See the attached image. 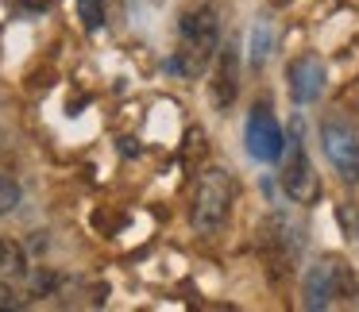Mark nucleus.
<instances>
[{
    "mask_svg": "<svg viewBox=\"0 0 359 312\" xmlns=\"http://www.w3.org/2000/svg\"><path fill=\"white\" fill-rule=\"evenodd\" d=\"M78 16L89 31H101L104 27V0H78Z\"/></svg>",
    "mask_w": 359,
    "mask_h": 312,
    "instance_id": "11",
    "label": "nucleus"
},
{
    "mask_svg": "<svg viewBox=\"0 0 359 312\" xmlns=\"http://www.w3.org/2000/svg\"><path fill=\"white\" fill-rule=\"evenodd\" d=\"M325 66H320V58L305 55L297 58V62H290V93H294L297 104H313L320 93H325Z\"/></svg>",
    "mask_w": 359,
    "mask_h": 312,
    "instance_id": "7",
    "label": "nucleus"
},
{
    "mask_svg": "<svg viewBox=\"0 0 359 312\" xmlns=\"http://www.w3.org/2000/svg\"><path fill=\"white\" fill-rule=\"evenodd\" d=\"M320 139H325V150H328L336 170L344 178H355L359 173V135L344 120H325L320 124Z\"/></svg>",
    "mask_w": 359,
    "mask_h": 312,
    "instance_id": "4",
    "label": "nucleus"
},
{
    "mask_svg": "<svg viewBox=\"0 0 359 312\" xmlns=\"http://www.w3.org/2000/svg\"><path fill=\"white\" fill-rule=\"evenodd\" d=\"M236 70H240V55H236V43H228L224 50H220L217 58V70H212V101H217V108H232L236 104Z\"/></svg>",
    "mask_w": 359,
    "mask_h": 312,
    "instance_id": "8",
    "label": "nucleus"
},
{
    "mask_svg": "<svg viewBox=\"0 0 359 312\" xmlns=\"http://www.w3.org/2000/svg\"><path fill=\"white\" fill-rule=\"evenodd\" d=\"M0 216H4V208H0Z\"/></svg>",
    "mask_w": 359,
    "mask_h": 312,
    "instance_id": "13",
    "label": "nucleus"
},
{
    "mask_svg": "<svg viewBox=\"0 0 359 312\" xmlns=\"http://www.w3.org/2000/svg\"><path fill=\"white\" fill-rule=\"evenodd\" d=\"M348 281L340 262H317L305 270V309L320 312L340 297V285Z\"/></svg>",
    "mask_w": 359,
    "mask_h": 312,
    "instance_id": "5",
    "label": "nucleus"
},
{
    "mask_svg": "<svg viewBox=\"0 0 359 312\" xmlns=\"http://www.w3.org/2000/svg\"><path fill=\"white\" fill-rule=\"evenodd\" d=\"M271 47H274V31H271V20H255L251 27V66H263L271 58Z\"/></svg>",
    "mask_w": 359,
    "mask_h": 312,
    "instance_id": "9",
    "label": "nucleus"
},
{
    "mask_svg": "<svg viewBox=\"0 0 359 312\" xmlns=\"http://www.w3.org/2000/svg\"><path fill=\"white\" fill-rule=\"evenodd\" d=\"M16 204H20V185L0 173V208L8 212V208H16Z\"/></svg>",
    "mask_w": 359,
    "mask_h": 312,
    "instance_id": "12",
    "label": "nucleus"
},
{
    "mask_svg": "<svg viewBox=\"0 0 359 312\" xmlns=\"http://www.w3.org/2000/svg\"><path fill=\"white\" fill-rule=\"evenodd\" d=\"M236 204V181L228 170L209 166V170L197 178V193H194V208H189V224L197 235H217L228 224Z\"/></svg>",
    "mask_w": 359,
    "mask_h": 312,
    "instance_id": "1",
    "label": "nucleus"
},
{
    "mask_svg": "<svg viewBox=\"0 0 359 312\" xmlns=\"http://www.w3.org/2000/svg\"><path fill=\"white\" fill-rule=\"evenodd\" d=\"M282 189L290 193V201L297 204H313L320 197V178L313 173V162L305 158V150L297 147V155L286 162V170H282Z\"/></svg>",
    "mask_w": 359,
    "mask_h": 312,
    "instance_id": "6",
    "label": "nucleus"
},
{
    "mask_svg": "<svg viewBox=\"0 0 359 312\" xmlns=\"http://www.w3.org/2000/svg\"><path fill=\"white\" fill-rule=\"evenodd\" d=\"M182 39H186V50L197 55V62L217 50V39H220V20H217V8L212 4H201V8L186 12L182 16Z\"/></svg>",
    "mask_w": 359,
    "mask_h": 312,
    "instance_id": "2",
    "label": "nucleus"
},
{
    "mask_svg": "<svg viewBox=\"0 0 359 312\" xmlns=\"http://www.w3.org/2000/svg\"><path fill=\"white\" fill-rule=\"evenodd\" d=\"M27 270V258L24 250L16 247V243L0 239V274H24Z\"/></svg>",
    "mask_w": 359,
    "mask_h": 312,
    "instance_id": "10",
    "label": "nucleus"
},
{
    "mask_svg": "<svg viewBox=\"0 0 359 312\" xmlns=\"http://www.w3.org/2000/svg\"><path fill=\"white\" fill-rule=\"evenodd\" d=\"M248 150L259 162H278L282 150H286L282 127H278V120L271 116L266 104H255V112H251V120H248Z\"/></svg>",
    "mask_w": 359,
    "mask_h": 312,
    "instance_id": "3",
    "label": "nucleus"
}]
</instances>
